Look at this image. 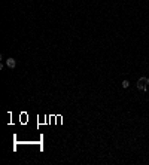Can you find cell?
I'll return each mask as SVG.
<instances>
[{
	"label": "cell",
	"instance_id": "cell-1",
	"mask_svg": "<svg viewBox=\"0 0 149 165\" xmlns=\"http://www.w3.org/2000/svg\"><path fill=\"white\" fill-rule=\"evenodd\" d=\"M148 85H149V78H140L137 82V88L142 91H148Z\"/></svg>",
	"mask_w": 149,
	"mask_h": 165
},
{
	"label": "cell",
	"instance_id": "cell-2",
	"mask_svg": "<svg viewBox=\"0 0 149 165\" xmlns=\"http://www.w3.org/2000/svg\"><path fill=\"white\" fill-rule=\"evenodd\" d=\"M6 65H8L9 69H15V65H16L15 60H14V58H8V60H6Z\"/></svg>",
	"mask_w": 149,
	"mask_h": 165
},
{
	"label": "cell",
	"instance_id": "cell-3",
	"mask_svg": "<svg viewBox=\"0 0 149 165\" xmlns=\"http://www.w3.org/2000/svg\"><path fill=\"white\" fill-rule=\"evenodd\" d=\"M121 85H122V88H128L130 86V82L125 79V80H122V83H121Z\"/></svg>",
	"mask_w": 149,
	"mask_h": 165
}]
</instances>
